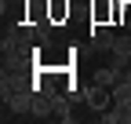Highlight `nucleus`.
Listing matches in <instances>:
<instances>
[{
	"label": "nucleus",
	"instance_id": "f257e3e1",
	"mask_svg": "<svg viewBox=\"0 0 131 124\" xmlns=\"http://www.w3.org/2000/svg\"><path fill=\"white\" fill-rule=\"evenodd\" d=\"M84 106L98 117L102 110H109V106H113V88H102V84L88 80V84H84Z\"/></svg>",
	"mask_w": 131,
	"mask_h": 124
},
{
	"label": "nucleus",
	"instance_id": "f03ea898",
	"mask_svg": "<svg viewBox=\"0 0 131 124\" xmlns=\"http://www.w3.org/2000/svg\"><path fill=\"white\" fill-rule=\"evenodd\" d=\"M113 44H117V33H113L109 26H95V29H91V48H95V51L109 55V51H113Z\"/></svg>",
	"mask_w": 131,
	"mask_h": 124
},
{
	"label": "nucleus",
	"instance_id": "7ed1b4c3",
	"mask_svg": "<svg viewBox=\"0 0 131 124\" xmlns=\"http://www.w3.org/2000/svg\"><path fill=\"white\" fill-rule=\"evenodd\" d=\"M51 113H55V120H62V124L77 120V113H73V99H69V95H51Z\"/></svg>",
	"mask_w": 131,
	"mask_h": 124
},
{
	"label": "nucleus",
	"instance_id": "20e7f679",
	"mask_svg": "<svg viewBox=\"0 0 131 124\" xmlns=\"http://www.w3.org/2000/svg\"><path fill=\"white\" fill-rule=\"evenodd\" d=\"M91 80H95V84H102V88H113V84H117V80H120V73H117V69H113V66H109V62H106V66H98V69L91 73Z\"/></svg>",
	"mask_w": 131,
	"mask_h": 124
},
{
	"label": "nucleus",
	"instance_id": "39448f33",
	"mask_svg": "<svg viewBox=\"0 0 131 124\" xmlns=\"http://www.w3.org/2000/svg\"><path fill=\"white\" fill-rule=\"evenodd\" d=\"M66 15H69V4L66 0H47V18L51 22H62Z\"/></svg>",
	"mask_w": 131,
	"mask_h": 124
}]
</instances>
